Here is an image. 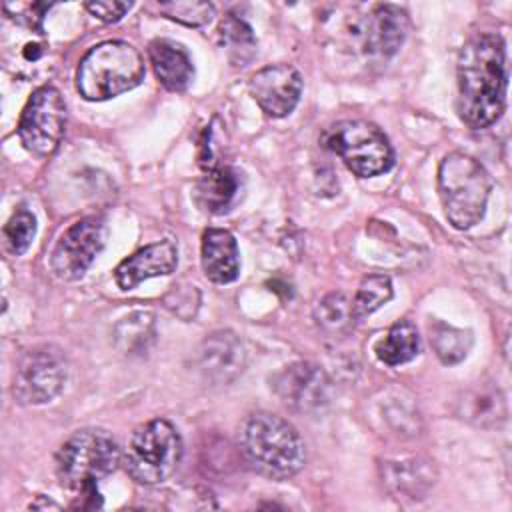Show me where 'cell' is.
<instances>
[{"mask_svg":"<svg viewBox=\"0 0 512 512\" xmlns=\"http://www.w3.org/2000/svg\"><path fill=\"white\" fill-rule=\"evenodd\" d=\"M238 444L246 462L272 480L294 476L306 462V448L298 430L270 412L246 416L238 430Z\"/></svg>","mask_w":512,"mask_h":512,"instance_id":"cell-2","label":"cell"},{"mask_svg":"<svg viewBox=\"0 0 512 512\" xmlns=\"http://www.w3.org/2000/svg\"><path fill=\"white\" fill-rule=\"evenodd\" d=\"M506 414V398L492 382H476L458 400V416L480 428L500 426Z\"/></svg>","mask_w":512,"mask_h":512,"instance_id":"cell-18","label":"cell"},{"mask_svg":"<svg viewBox=\"0 0 512 512\" xmlns=\"http://www.w3.org/2000/svg\"><path fill=\"white\" fill-rule=\"evenodd\" d=\"M220 34V44L226 50L228 58L236 64V66H246L254 52H256V40L252 34V28L236 18L234 14H228L218 28Z\"/></svg>","mask_w":512,"mask_h":512,"instance_id":"cell-22","label":"cell"},{"mask_svg":"<svg viewBox=\"0 0 512 512\" xmlns=\"http://www.w3.org/2000/svg\"><path fill=\"white\" fill-rule=\"evenodd\" d=\"M36 234V218L26 208L16 210L4 224V244L10 254L20 256L28 250Z\"/></svg>","mask_w":512,"mask_h":512,"instance_id":"cell-26","label":"cell"},{"mask_svg":"<svg viewBox=\"0 0 512 512\" xmlns=\"http://www.w3.org/2000/svg\"><path fill=\"white\" fill-rule=\"evenodd\" d=\"M84 8L98 20L112 24V22H118L132 8V4L120 2V0H96V2H86Z\"/></svg>","mask_w":512,"mask_h":512,"instance_id":"cell-28","label":"cell"},{"mask_svg":"<svg viewBox=\"0 0 512 512\" xmlns=\"http://www.w3.org/2000/svg\"><path fill=\"white\" fill-rule=\"evenodd\" d=\"M324 148L338 154L356 176L370 178L388 172L394 152L384 132L366 120H340L322 132Z\"/></svg>","mask_w":512,"mask_h":512,"instance_id":"cell-7","label":"cell"},{"mask_svg":"<svg viewBox=\"0 0 512 512\" xmlns=\"http://www.w3.org/2000/svg\"><path fill=\"white\" fill-rule=\"evenodd\" d=\"M106 226L100 218L88 216L74 222L56 242L50 268L60 280H78L104 248Z\"/></svg>","mask_w":512,"mask_h":512,"instance_id":"cell-10","label":"cell"},{"mask_svg":"<svg viewBox=\"0 0 512 512\" xmlns=\"http://www.w3.org/2000/svg\"><path fill=\"white\" fill-rule=\"evenodd\" d=\"M66 376L68 364L64 354L54 346H38L20 356L12 394L22 404H44L62 392Z\"/></svg>","mask_w":512,"mask_h":512,"instance_id":"cell-9","label":"cell"},{"mask_svg":"<svg viewBox=\"0 0 512 512\" xmlns=\"http://www.w3.org/2000/svg\"><path fill=\"white\" fill-rule=\"evenodd\" d=\"M392 298V282L386 274H370L362 278L358 292L352 300L354 318L360 320L374 310H378L382 304H386Z\"/></svg>","mask_w":512,"mask_h":512,"instance_id":"cell-25","label":"cell"},{"mask_svg":"<svg viewBox=\"0 0 512 512\" xmlns=\"http://www.w3.org/2000/svg\"><path fill=\"white\" fill-rule=\"evenodd\" d=\"M182 454L184 446L176 426L164 418H154L132 432L124 466L138 484L154 486L176 472Z\"/></svg>","mask_w":512,"mask_h":512,"instance_id":"cell-6","label":"cell"},{"mask_svg":"<svg viewBox=\"0 0 512 512\" xmlns=\"http://www.w3.org/2000/svg\"><path fill=\"white\" fill-rule=\"evenodd\" d=\"M144 78L140 52L122 40H106L92 46L76 70V88L82 98L102 102L132 90Z\"/></svg>","mask_w":512,"mask_h":512,"instance_id":"cell-3","label":"cell"},{"mask_svg":"<svg viewBox=\"0 0 512 512\" xmlns=\"http://www.w3.org/2000/svg\"><path fill=\"white\" fill-rule=\"evenodd\" d=\"M178 266V248L172 240H160L136 250L132 256L124 258L116 270L114 280L122 290H132L140 282L172 274Z\"/></svg>","mask_w":512,"mask_h":512,"instance_id":"cell-15","label":"cell"},{"mask_svg":"<svg viewBox=\"0 0 512 512\" xmlns=\"http://www.w3.org/2000/svg\"><path fill=\"white\" fill-rule=\"evenodd\" d=\"M256 104L272 118L288 116L302 94V76L290 64H272L252 74L248 82Z\"/></svg>","mask_w":512,"mask_h":512,"instance_id":"cell-12","label":"cell"},{"mask_svg":"<svg viewBox=\"0 0 512 512\" xmlns=\"http://www.w3.org/2000/svg\"><path fill=\"white\" fill-rule=\"evenodd\" d=\"M408 16L394 4H378L354 28V36L368 56L388 58L396 54L408 36Z\"/></svg>","mask_w":512,"mask_h":512,"instance_id":"cell-13","label":"cell"},{"mask_svg":"<svg viewBox=\"0 0 512 512\" xmlns=\"http://www.w3.org/2000/svg\"><path fill=\"white\" fill-rule=\"evenodd\" d=\"M158 10L184 26H204L214 16V6L210 2H196V0H182V2H162L158 4Z\"/></svg>","mask_w":512,"mask_h":512,"instance_id":"cell-27","label":"cell"},{"mask_svg":"<svg viewBox=\"0 0 512 512\" xmlns=\"http://www.w3.org/2000/svg\"><path fill=\"white\" fill-rule=\"evenodd\" d=\"M420 350V336L410 320H400L390 326L386 336L378 340L374 352L380 362L388 366H400L410 362Z\"/></svg>","mask_w":512,"mask_h":512,"instance_id":"cell-20","label":"cell"},{"mask_svg":"<svg viewBox=\"0 0 512 512\" xmlns=\"http://www.w3.org/2000/svg\"><path fill=\"white\" fill-rule=\"evenodd\" d=\"M198 366L208 382L230 384L246 366L244 346L238 336L228 330L214 332L200 346Z\"/></svg>","mask_w":512,"mask_h":512,"instance_id":"cell-14","label":"cell"},{"mask_svg":"<svg viewBox=\"0 0 512 512\" xmlns=\"http://www.w3.org/2000/svg\"><path fill=\"white\" fill-rule=\"evenodd\" d=\"M66 130V104L56 86H40L28 98L20 122H18V138L22 146L38 156H50Z\"/></svg>","mask_w":512,"mask_h":512,"instance_id":"cell-8","label":"cell"},{"mask_svg":"<svg viewBox=\"0 0 512 512\" xmlns=\"http://www.w3.org/2000/svg\"><path fill=\"white\" fill-rule=\"evenodd\" d=\"M148 58L158 82L166 90L182 92L192 82V58L182 44L166 38H156L148 44Z\"/></svg>","mask_w":512,"mask_h":512,"instance_id":"cell-16","label":"cell"},{"mask_svg":"<svg viewBox=\"0 0 512 512\" xmlns=\"http://www.w3.org/2000/svg\"><path fill=\"white\" fill-rule=\"evenodd\" d=\"M202 270L208 280L228 284L238 278L240 258L232 232L224 228H208L202 234Z\"/></svg>","mask_w":512,"mask_h":512,"instance_id":"cell-17","label":"cell"},{"mask_svg":"<svg viewBox=\"0 0 512 512\" xmlns=\"http://www.w3.org/2000/svg\"><path fill=\"white\" fill-rule=\"evenodd\" d=\"M430 344L444 364H456L468 356L472 348V332L448 326L444 322H432Z\"/></svg>","mask_w":512,"mask_h":512,"instance_id":"cell-23","label":"cell"},{"mask_svg":"<svg viewBox=\"0 0 512 512\" xmlns=\"http://www.w3.org/2000/svg\"><path fill=\"white\" fill-rule=\"evenodd\" d=\"M492 182L484 166L464 154L450 152L438 166V194L448 222L458 230H468L480 222L486 210Z\"/></svg>","mask_w":512,"mask_h":512,"instance_id":"cell-4","label":"cell"},{"mask_svg":"<svg viewBox=\"0 0 512 512\" xmlns=\"http://www.w3.org/2000/svg\"><path fill=\"white\" fill-rule=\"evenodd\" d=\"M116 344L124 354H140L154 340V318L148 312H136L118 322Z\"/></svg>","mask_w":512,"mask_h":512,"instance_id":"cell-24","label":"cell"},{"mask_svg":"<svg viewBox=\"0 0 512 512\" xmlns=\"http://www.w3.org/2000/svg\"><path fill=\"white\" fill-rule=\"evenodd\" d=\"M272 388L284 406L300 414L320 412L330 402L332 394L326 372L310 362H294L284 366L278 374H274Z\"/></svg>","mask_w":512,"mask_h":512,"instance_id":"cell-11","label":"cell"},{"mask_svg":"<svg viewBox=\"0 0 512 512\" xmlns=\"http://www.w3.org/2000/svg\"><path fill=\"white\" fill-rule=\"evenodd\" d=\"M314 320L318 328L330 336H342L354 326L352 302L342 292H330L314 308Z\"/></svg>","mask_w":512,"mask_h":512,"instance_id":"cell-21","label":"cell"},{"mask_svg":"<svg viewBox=\"0 0 512 512\" xmlns=\"http://www.w3.org/2000/svg\"><path fill=\"white\" fill-rule=\"evenodd\" d=\"M240 190L238 172L228 166L208 170L196 184L194 198L198 206L210 214H220L230 208Z\"/></svg>","mask_w":512,"mask_h":512,"instance_id":"cell-19","label":"cell"},{"mask_svg":"<svg viewBox=\"0 0 512 512\" xmlns=\"http://www.w3.org/2000/svg\"><path fill=\"white\" fill-rule=\"evenodd\" d=\"M506 52L498 34H476L458 56L456 110L474 130L492 126L506 104Z\"/></svg>","mask_w":512,"mask_h":512,"instance_id":"cell-1","label":"cell"},{"mask_svg":"<svg viewBox=\"0 0 512 512\" xmlns=\"http://www.w3.org/2000/svg\"><path fill=\"white\" fill-rule=\"evenodd\" d=\"M120 464L116 440L98 428L74 432L56 452L54 468L60 484L80 494L96 492V482L112 474Z\"/></svg>","mask_w":512,"mask_h":512,"instance_id":"cell-5","label":"cell"}]
</instances>
